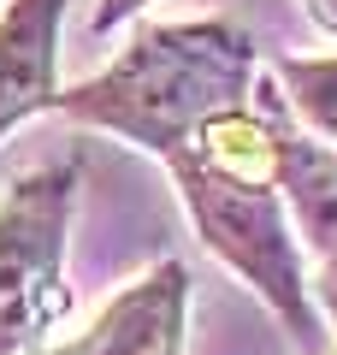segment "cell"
<instances>
[{
	"label": "cell",
	"instance_id": "obj_1",
	"mask_svg": "<svg viewBox=\"0 0 337 355\" xmlns=\"http://www.w3.org/2000/svg\"><path fill=\"white\" fill-rule=\"evenodd\" d=\"M296 125L273 65L261 71L254 95L231 113L207 119L178 154H166L178 196L189 207L196 237L219 254L266 308L290 326L302 349H320V302L302 261V237L284 207V137Z\"/></svg>",
	"mask_w": 337,
	"mask_h": 355
},
{
	"label": "cell",
	"instance_id": "obj_2",
	"mask_svg": "<svg viewBox=\"0 0 337 355\" xmlns=\"http://www.w3.org/2000/svg\"><path fill=\"white\" fill-rule=\"evenodd\" d=\"M261 83V48L225 18L196 24H137L130 48L89 83L60 89L71 125L125 137L154 160L178 154L207 119L243 107Z\"/></svg>",
	"mask_w": 337,
	"mask_h": 355
},
{
	"label": "cell",
	"instance_id": "obj_3",
	"mask_svg": "<svg viewBox=\"0 0 337 355\" xmlns=\"http://www.w3.org/2000/svg\"><path fill=\"white\" fill-rule=\"evenodd\" d=\"M83 184V160L36 166L0 196V355L48 349L71 314L65 237Z\"/></svg>",
	"mask_w": 337,
	"mask_h": 355
},
{
	"label": "cell",
	"instance_id": "obj_4",
	"mask_svg": "<svg viewBox=\"0 0 337 355\" xmlns=\"http://www.w3.org/2000/svg\"><path fill=\"white\" fill-rule=\"evenodd\" d=\"M71 0H6L0 6V142L24 119L60 107V24Z\"/></svg>",
	"mask_w": 337,
	"mask_h": 355
},
{
	"label": "cell",
	"instance_id": "obj_5",
	"mask_svg": "<svg viewBox=\"0 0 337 355\" xmlns=\"http://www.w3.org/2000/svg\"><path fill=\"white\" fill-rule=\"evenodd\" d=\"M184 331H189V266L160 261L101 308V320L77 338V355H184Z\"/></svg>",
	"mask_w": 337,
	"mask_h": 355
},
{
	"label": "cell",
	"instance_id": "obj_6",
	"mask_svg": "<svg viewBox=\"0 0 337 355\" xmlns=\"http://www.w3.org/2000/svg\"><path fill=\"white\" fill-rule=\"evenodd\" d=\"M284 207L302 249L331 261L337 254V148L313 142L302 125H290L284 137Z\"/></svg>",
	"mask_w": 337,
	"mask_h": 355
},
{
	"label": "cell",
	"instance_id": "obj_7",
	"mask_svg": "<svg viewBox=\"0 0 337 355\" xmlns=\"http://www.w3.org/2000/svg\"><path fill=\"white\" fill-rule=\"evenodd\" d=\"M273 77H278V89H284L296 125L308 130V137H320V142L337 148V53H313V60L278 53Z\"/></svg>",
	"mask_w": 337,
	"mask_h": 355
},
{
	"label": "cell",
	"instance_id": "obj_8",
	"mask_svg": "<svg viewBox=\"0 0 337 355\" xmlns=\"http://www.w3.org/2000/svg\"><path fill=\"white\" fill-rule=\"evenodd\" d=\"M313 302H320V314L331 320V331H337V254L320 261V272H313Z\"/></svg>",
	"mask_w": 337,
	"mask_h": 355
},
{
	"label": "cell",
	"instance_id": "obj_9",
	"mask_svg": "<svg viewBox=\"0 0 337 355\" xmlns=\"http://www.w3.org/2000/svg\"><path fill=\"white\" fill-rule=\"evenodd\" d=\"M142 6H148V0H101V6H95V30L107 36V30H119L125 18H137Z\"/></svg>",
	"mask_w": 337,
	"mask_h": 355
},
{
	"label": "cell",
	"instance_id": "obj_10",
	"mask_svg": "<svg viewBox=\"0 0 337 355\" xmlns=\"http://www.w3.org/2000/svg\"><path fill=\"white\" fill-rule=\"evenodd\" d=\"M302 12H308L325 36H337V0H302Z\"/></svg>",
	"mask_w": 337,
	"mask_h": 355
},
{
	"label": "cell",
	"instance_id": "obj_11",
	"mask_svg": "<svg viewBox=\"0 0 337 355\" xmlns=\"http://www.w3.org/2000/svg\"><path fill=\"white\" fill-rule=\"evenodd\" d=\"M30 355H77V338L71 343H48V349H30Z\"/></svg>",
	"mask_w": 337,
	"mask_h": 355
},
{
	"label": "cell",
	"instance_id": "obj_12",
	"mask_svg": "<svg viewBox=\"0 0 337 355\" xmlns=\"http://www.w3.org/2000/svg\"><path fill=\"white\" fill-rule=\"evenodd\" d=\"M313 355H331V349H313Z\"/></svg>",
	"mask_w": 337,
	"mask_h": 355
},
{
	"label": "cell",
	"instance_id": "obj_13",
	"mask_svg": "<svg viewBox=\"0 0 337 355\" xmlns=\"http://www.w3.org/2000/svg\"><path fill=\"white\" fill-rule=\"evenodd\" d=\"M331 355H337V349H331Z\"/></svg>",
	"mask_w": 337,
	"mask_h": 355
}]
</instances>
